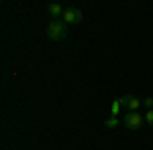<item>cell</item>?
Segmentation results:
<instances>
[{
    "instance_id": "4",
    "label": "cell",
    "mask_w": 153,
    "mask_h": 150,
    "mask_svg": "<svg viewBox=\"0 0 153 150\" xmlns=\"http://www.w3.org/2000/svg\"><path fill=\"white\" fill-rule=\"evenodd\" d=\"M84 18V14L80 8H74V6H70V8H65L63 10V14H61V20L65 24H71V23H80Z\"/></svg>"
},
{
    "instance_id": "6",
    "label": "cell",
    "mask_w": 153,
    "mask_h": 150,
    "mask_svg": "<svg viewBox=\"0 0 153 150\" xmlns=\"http://www.w3.org/2000/svg\"><path fill=\"white\" fill-rule=\"evenodd\" d=\"M120 114V102H112V108H110V118H117V116Z\"/></svg>"
},
{
    "instance_id": "5",
    "label": "cell",
    "mask_w": 153,
    "mask_h": 150,
    "mask_svg": "<svg viewBox=\"0 0 153 150\" xmlns=\"http://www.w3.org/2000/svg\"><path fill=\"white\" fill-rule=\"evenodd\" d=\"M47 10H49V16H61L65 8H61V4H57V2H51Z\"/></svg>"
},
{
    "instance_id": "1",
    "label": "cell",
    "mask_w": 153,
    "mask_h": 150,
    "mask_svg": "<svg viewBox=\"0 0 153 150\" xmlns=\"http://www.w3.org/2000/svg\"><path fill=\"white\" fill-rule=\"evenodd\" d=\"M47 37L51 41H61V39H65L68 37V24L63 23L61 18H53L51 23L47 24Z\"/></svg>"
},
{
    "instance_id": "9",
    "label": "cell",
    "mask_w": 153,
    "mask_h": 150,
    "mask_svg": "<svg viewBox=\"0 0 153 150\" xmlns=\"http://www.w3.org/2000/svg\"><path fill=\"white\" fill-rule=\"evenodd\" d=\"M143 104L147 105L149 110H153V97H151V95H149V97H143Z\"/></svg>"
},
{
    "instance_id": "7",
    "label": "cell",
    "mask_w": 153,
    "mask_h": 150,
    "mask_svg": "<svg viewBox=\"0 0 153 150\" xmlns=\"http://www.w3.org/2000/svg\"><path fill=\"white\" fill-rule=\"evenodd\" d=\"M118 124H120V122H118V118H108V120L104 122V126L108 128V130H110V128H117Z\"/></svg>"
},
{
    "instance_id": "2",
    "label": "cell",
    "mask_w": 153,
    "mask_h": 150,
    "mask_svg": "<svg viewBox=\"0 0 153 150\" xmlns=\"http://www.w3.org/2000/svg\"><path fill=\"white\" fill-rule=\"evenodd\" d=\"M125 126L129 128V130H141L143 128V122H145V116L139 114V112H129V114H125Z\"/></svg>"
},
{
    "instance_id": "8",
    "label": "cell",
    "mask_w": 153,
    "mask_h": 150,
    "mask_svg": "<svg viewBox=\"0 0 153 150\" xmlns=\"http://www.w3.org/2000/svg\"><path fill=\"white\" fill-rule=\"evenodd\" d=\"M145 122H147V124L153 128V110H149V112L145 114Z\"/></svg>"
},
{
    "instance_id": "3",
    "label": "cell",
    "mask_w": 153,
    "mask_h": 150,
    "mask_svg": "<svg viewBox=\"0 0 153 150\" xmlns=\"http://www.w3.org/2000/svg\"><path fill=\"white\" fill-rule=\"evenodd\" d=\"M118 102H120V105H127L129 112H139V108H141V104H143L141 97H137V95H133V93L118 97Z\"/></svg>"
}]
</instances>
